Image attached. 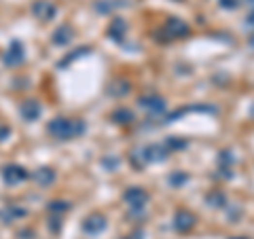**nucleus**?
<instances>
[{
	"label": "nucleus",
	"mask_w": 254,
	"mask_h": 239,
	"mask_svg": "<svg viewBox=\"0 0 254 239\" xmlns=\"http://www.w3.org/2000/svg\"><path fill=\"white\" fill-rule=\"evenodd\" d=\"M85 123L83 121H68V119H53L49 123V133L57 140H72L85 133Z\"/></svg>",
	"instance_id": "nucleus-1"
},
{
	"label": "nucleus",
	"mask_w": 254,
	"mask_h": 239,
	"mask_svg": "<svg viewBox=\"0 0 254 239\" xmlns=\"http://www.w3.org/2000/svg\"><path fill=\"white\" fill-rule=\"evenodd\" d=\"M123 199L127 201V206L131 207V212H142L144 206H146V201H148V193L144 189H138V186H131V189H127L125 191V195H123Z\"/></svg>",
	"instance_id": "nucleus-2"
},
{
	"label": "nucleus",
	"mask_w": 254,
	"mask_h": 239,
	"mask_svg": "<svg viewBox=\"0 0 254 239\" xmlns=\"http://www.w3.org/2000/svg\"><path fill=\"white\" fill-rule=\"evenodd\" d=\"M163 32H165L167 38H184V36H189L190 28H189L187 21L180 19V17H170L163 26Z\"/></svg>",
	"instance_id": "nucleus-3"
},
{
	"label": "nucleus",
	"mask_w": 254,
	"mask_h": 239,
	"mask_svg": "<svg viewBox=\"0 0 254 239\" xmlns=\"http://www.w3.org/2000/svg\"><path fill=\"white\" fill-rule=\"evenodd\" d=\"M167 150L165 146H161V144H151V146L142 148L140 153H136V157H140L142 159V165L144 163H159V161H165L167 159Z\"/></svg>",
	"instance_id": "nucleus-4"
},
{
	"label": "nucleus",
	"mask_w": 254,
	"mask_h": 239,
	"mask_svg": "<svg viewBox=\"0 0 254 239\" xmlns=\"http://www.w3.org/2000/svg\"><path fill=\"white\" fill-rule=\"evenodd\" d=\"M195 223H197V218H195L189 209H178L174 214V229L178 233H189L195 226Z\"/></svg>",
	"instance_id": "nucleus-5"
},
{
	"label": "nucleus",
	"mask_w": 254,
	"mask_h": 239,
	"mask_svg": "<svg viewBox=\"0 0 254 239\" xmlns=\"http://www.w3.org/2000/svg\"><path fill=\"white\" fill-rule=\"evenodd\" d=\"M140 106L148 110L151 114H163L165 112V100L159 96H144L140 97Z\"/></svg>",
	"instance_id": "nucleus-6"
},
{
	"label": "nucleus",
	"mask_w": 254,
	"mask_h": 239,
	"mask_svg": "<svg viewBox=\"0 0 254 239\" xmlns=\"http://www.w3.org/2000/svg\"><path fill=\"white\" fill-rule=\"evenodd\" d=\"M104 229H106V218L100 216V214H94L83 223V231L87 235H100Z\"/></svg>",
	"instance_id": "nucleus-7"
},
{
	"label": "nucleus",
	"mask_w": 254,
	"mask_h": 239,
	"mask_svg": "<svg viewBox=\"0 0 254 239\" xmlns=\"http://www.w3.org/2000/svg\"><path fill=\"white\" fill-rule=\"evenodd\" d=\"M32 11H34V15H36L38 19H43V21L53 19L55 13H57V9L51 2H47V0H38V2H34Z\"/></svg>",
	"instance_id": "nucleus-8"
},
{
	"label": "nucleus",
	"mask_w": 254,
	"mask_h": 239,
	"mask_svg": "<svg viewBox=\"0 0 254 239\" xmlns=\"http://www.w3.org/2000/svg\"><path fill=\"white\" fill-rule=\"evenodd\" d=\"M26 178H28V172L19 165H11V167L4 170V180H7L9 184H17V182H21V180H26Z\"/></svg>",
	"instance_id": "nucleus-9"
},
{
	"label": "nucleus",
	"mask_w": 254,
	"mask_h": 239,
	"mask_svg": "<svg viewBox=\"0 0 254 239\" xmlns=\"http://www.w3.org/2000/svg\"><path fill=\"white\" fill-rule=\"evenodd\" d=\"M72 36H74V30H72L70 26H68V23H64L62 28H57V30H55V34H53V43L60 45V47H62V45H68V43L72 40Z\"/></svg>",
	"instance_id": "nucleus-10"
},
{
	"label": "nucleus",
	"mask_w": 254,
	"mask_h": 239,
	"mask_svg": "<svg viewBox=\"0 0 254 239\" xmlns=\"http://www.w3.org/2000/svg\"><path fill=\"white\" fill-rule=\"evenodd\" d=\"M125 32H127V23L121 19V17H117V19L111 23V28H108V34H111L114 40H121L125 36Z\"/></svg>",
	"instance_id": "nucleus-11"
},
{
	"label": "nucleus",
	"mask_w": 254,
	"mask_h": 239,
	"mask_svg": "<svg viewBox=\"0 0 254 239\" xmlns=\"http://www.w3.org/2000/svg\"><path fill=\"white\" fill-rule=\"evenodd\" d=\"M111 119L114 121V123H119V125H129V123H134V112L131 110H127V108H119V110H114Z\"/></svg>",
	"instance_id": "nucleus-12"
},
{
	"label": "nucleus",
	"mask_w": 254,
	"mask_h": 239,
	"mask_svg": "<svg viewBox=\"0 0 254 239\" xmlns=\"http://www.w3.org/2000/svg\"><path fill=\"white\" fill-rule=\"evenodd\" d=\"M4 62H7L9 66H17V64L24 62V49H21L19 43H13V49L9 51V55L4 57Z\"/></svg>",
	"instance_id": "nucleus-13"
},
{
	"label": "nucleus",
	"mask_w": 254,
	"mask_h": 239,
	"mask_svg": "<svg viewBox=\"0 0 254 239\" xmlns=\"http://www.w3.org/2000/svg\"><path fill=\"white\" fill-rule=\"evenodd\" d=\"M21 114L26 116V121H36L40 116V106L36 102H26L24 108H21Z\"/></svg>",
	"instance_id": "nucleus-14"
},
{
	"label": "nucleus",
	"mask_w": 254,
	"mask_h": 239,
	"mask_svg": "<svg viewBox=\"0 0 254 239\" xmlns=\"http://www.w3.org/2000/svg\"><path fill=\"white\" fill-rule=\"evenodd\" d=\"M206 203L210 207H224L227 206V197H224L221 191H212V193L206 197Z\"/></svg>",
	"instance_id": "nucleus-15"
},
{
	"label": "nucleus",
	"mask_w": 254,
	"mask_h": 239,
	"mask_svg": "<svg viewBox=\"0 0 254 239\" xmlns=\"http://www.w3.org/2000/svg\"><path fill=\"white\" fill-rule=\"evenodd\" d=\"M53 180H55V174L51 172V170H47V167H45V170H38V172H36V182H38V184L49 186L51 182H53Z\"/></svg>",
	"instance_id": "nucleus-16"
},
{
	"label": "nucleus",
	"mask_w": 254,
	"mask_h": 239,
	"mask_svg": "<svg viewBox=\"0 0 254 239\" xmlns=\"http://www.w3.org/2000/svg\"><path fill=\"white\" fill-rule=\"evenodd\" d=\"M163 146H165L167 150H182V148L189 146V142H187V140H176L174 136H170V138L165 140Z\"/></svg>",
	"instance_id": "nucleus-17"
},
{
	"label": "nucleus",
	"mask_w": 254,
	"mask_h": 239,
	"mask_svg": "<svg viewBox=\"0 0 254 239\" xmlns=\"http://www.w3.org/2000/svg\"><path fill=\"white\" fill-rule=\"evenodd\" d=\"M108 93L114 97H121L125 96V93H129V83H125V80H119V83H114L111 89H108Z\"/></svg>",
	"instance_id": "nucleus-18"
},
{
	"label": "nucleus",
	"mask_w": 254,
	"mask_h": 239,
	"mask_svg": "<svg viewBox=\"0 0 254 239\" xmlns=\"http://www.w3.org/2000/svg\"><path fill=\"white\" fill-rule=\"evenodd\" d=\"M189 182V176L184 172H176V174H172L170 176V184L174 186V189H180L182 184H187Z\"/></svg>",
	"instance_id": "nucleus-19"
},
{
	"label": "nucleus",
	"mask_w": 254,
	"mask_h": 239,
	"mask_svg": "<svg viewBox=\"0 0 254 239\" xmlns=\"http://www.w3.org/2000/svg\"><path fill=\"white\" fill-rule=\"evenodd\" d=\"M125 4H127V2H117V4H112L111 0H106V4L97 2V4H95V11H100V13H111V11L119 9V7H125Z\"/></svg>",
	"instance_id": "nucleus-20"
},
{
	"label": "nucleus",
	"mask_w": 254,
	"mask_h": 239,
	"mask_svg": "<svg viewBox=\"0 0 254 239\" xmlns=\"http://www.w3.org/2000/svg\"><path fill=\"white\" fill-rule=\"evenodd\" d=\"M89 51V47H80V49H77V51H72V55H68L66 60L62 62V66H68V64H70L72 60H77V57H80V55H85Z\"/></svg>",
	"instance_id": "nucleus-21"
},
{
	"label": "nucleus",
	"mask_w": 254,
	"mask_h": 239,
	"mask_svg": "<svg viewBox=\"0 0 254 239\" xmlns=\"http://www.w3.org/2000/svg\"><path fill=\"white\" fill-rule=\"evenodd\" d=\"M221 167H227V165H231V163H233L235 159H233V153H231V150H224V153H221Z\"/></svg>",
	"instance_id": "nucleus-22"
},
{
	"label": "nucleus",
	"mask_w": 254,
	"mask_h": 239,
	"mask_svg": "<svg viewBox=\"0 0 254 239\" xmlns=\"http://www.w3.org/2000/svg\"><path fill=\"white\" fill-rule=\"evenodd\" d=\"M218 2H221L222 9H229V11L239 9V0H218Z\"/></svg>",
	"instance_id": "nucleus-23"
},
{
	"label": "nucleus",
	"mask_w": 254,
	"mask_h": 239,
	"mask_svg": "<svg viewBox=\"0 0 254 239\" xmlns=\"http://www.w3.org/2000/svg\"><path fill=\"white\" fill-rule=\"evenodd\" d=\"M68 207H70V206H68L66 201H53V203H51V209H53V212H66Z\"/></svg>",
	"instance_id": "nucleus-24"
},
{
	"label": "nucleus",
	"mask_w": 254,
	"mask_h": 239,
	"mask_svg": "<svg viewBox=\"0 0 254 239\" xmlns=\"http://www.w3.org/2000/svg\"><path fill=\"white\" fill-rule=\"evenodd\" d=\"M246 26H248V28H252V30H254V9H252V13L246 17Z\"/></svg>",
	"instance_id": "nucleus-25"
},
{
	"label": "nucleus",
	"mask_w": 254,
	"mask_h": 239,
	"mask_svg": "<svg viewBox=\"0 0 254 239\" xmlns=\"http://www.w3.org/2000/svg\"><path fill=\"white\" fill-rule=\"evenodd\" d=\"M7 136H9V129L7 127H0V140H4Z\"/></svg>",
	"instance_id": "nucleus-26"
},
{
	"label": "nucleus",
	"mask_w": 254,
	"mask_h": 239,
	"mask_svg": "<svg viewBox=\"0 0 254 239\" xmlns=\"http://www.w3.org/2000/svg\"><path fill=\"white\" fill-rule=\"evenodd\" d=\"M246 4H250V7H254V0H244Z\"/></svg>",
	"instance_id": "nucleus-27"
}]
</instances>
